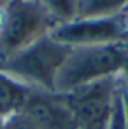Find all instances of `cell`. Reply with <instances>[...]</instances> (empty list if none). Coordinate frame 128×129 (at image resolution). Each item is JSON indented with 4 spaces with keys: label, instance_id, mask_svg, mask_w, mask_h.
<instances>
[{
    "label": "cell",
    "instance_id": "cell-12",
    "mask_svg": "<svg viewBox=\"0 0 128 129\" xmlns=\"http://www.w3.org/2000/svg\"><path fill=\"white\" fill-rule=\"evenodd\" d=\"M121 45H123V47L128 51V7H126V14H125V31H123Z\"/></svg>",
    "mask_w": 128,
    "mask_h": 129
},
{
    "label": "cell",
    "instance_id": "cell-4",
    "mask_svg": "<svg viewBox=\"0 0 128 129\" xmlns=\"http://www.w3.org/2000/svg\"><path fill=\"white\" fill-rule=\"evenodd\" d=\"M121 75L102 79L70 92H63L76 129H107L114 100L121 86Z\"/></svg>",
    "mask_w": 128,
    "mask_h": 129
},
{
    "label": "cell",
    "instance_id": "cell-3",
    "mask_svg": "<svg viewBox=\"0 0 128 129\" xmlns=\"http://www.w3.org/2000/svg\"><path fill=\"white\" fill-rule=\"evenodd\" d=\"M54 19L37 0H5V19L0 30V63L49 35Z\"/></svg>",
    "mask_w": 128,
    "mask_h": 129
},
{
    "label": "cell",
    "instance_id": "cell-2",
    "mask_svg": "<svg viewBox=\"0 0 128 129\" xmlns=\"http://www.w3.org/2000/svg\"><path fill=\"white\" fill-rule=\"evenodd\" d=\"M70 47L49 35L25 47L0 63V70L32 89L54 91L56 75L68 56Z\"/></svg>",
    "mask_w": 128,
    "mask_h": 129
},
{
    "label": "cell",
    "instance_id": "cell-16",
    "mask_svg": "<svg viewBox=\"0 0 128 129\" xmlns=\"http://www.w3.org/2000/svg\"><path fill=\"white\" fill-rule=\"evenodd\" d=\"M125 72H128V61H126V70H125Z\"/></svg>",
    "mask_w": 128,
    "mask_h": 129
},
{
    "label": "cell",
    "instance_id": "cell-14",
    "mask_svg": "<svg viewBox=\"0 0 128 129\" xmlns=\"http://www.w3.org/2000/svg\"><path fill=\"white\" fill-rule=\"evenodd\" d=\"M123 96H125V92H123ZM125 122H126V129H128V101H126V98H125Z\"/></svg>",
    "mask_w": 128,
    "mask_h": 129
},
{
    "label": "cell",
    "instance_id": "cell-13",
    "mask_svg": "<svg viewBox=\"0 0 128 129\" xmlns=\"http://www.w3.org/2000/svg\"><path fill=\"white\" fill-rule=\"evenodd\" d=\"M123 92L128 101V72H123Z\"/></svg>",
    "mask_w": 128,
    "mask_h": 129
},
{
    "label": "cell",
    "instance_id": "cell-15",
    "mask_svg": "<svg viewBox=\"0 0 128 129\" xmlns=\"http://www.w3.org/2000/svg\"><path fill=\"white\" fill-rule=\"evenodd\" d=\"M2 126H4V119H0V129H2Z\"/></svg>",
    "mask_w": 128,
    "mask_h": 129
},
{
    "label": "cell",
    "instance_id": "cell-1",
    "mask_svg": "<svg viewBox=\"0 0 128 129\" xmlns=\"http://www.w3.org/2000/svg\"><path fill=\"white\" fill-rule=\"evenodd\" d=\"M126 61L128 51L121 44L70 47V52L56 75L54 91L70 92L102 79L118 77L126 70Z\"/></svg>",
    "mask_w": 128,
    "mask_h": 129
},
{
    "label": "cell",
    "instance_id": "cell-11",
    "mask_svg": "<svg viewBox=\"0 0 128 129\" xmlns=\"http://www.w3.org/2000/svg\"><path fill=\"white\" fill-rule=\"evenodd\" d=\"M2 129H39L25 113L16 112L12 115H9L7 119H4V126Z\"/></svg>",
    "mask_w": 128,
    "mask_h": 129
},
{
    "label": "cell",
    "instance_id": "cell-9",
    "mask_svg": "<svg viewBox=\"0 0 128 129\" xmlns=\"http://www.w3.org/2000/svg\"><path fill=\"white\" fill-rule=\"evenodd\" d=\"M128 7V0H81L79 18L111 16Z\"/></svg>",
    "mask_w": 128,
    "mask_h": 129
},
{
    "label": "cell",
    "instance_id": "cell-7",
    "mask_svg": "<svg viewBox=\"0 0 128 129\" xmlns=\"http://www.w3.org/2000/svg\"><path fill=\"white\" fill-rule=\"evenodd\" d=\"M32 87L21 84L5 72L0 70V119L20 112Z\"/></svg>",
    "mask_w": 128,
    "mask_h": 129
},
{
    "label": "cell",
    "instance_id": "cell-5",
    "mask_svg": "<svg viewBox=\"0 0 128 129\" xmlns=\"http://www.w3.org/2000/svg\"><path fill=\"white\" fill-rule=\"evenodd\" d=\"M125 14L126 9L111 16L77 18L74 21L56 24L51 31V37L67 47L121 44L125 31Z\"/></svg>",
    "mask_w": 128,
    "mask_h": 129
},
{
    "label": "cell",
    "instance_id": "cell-6",
    "mask_svg": "<svg viewBox=\"0 0 128 129\" xmlns=\"http://www.w3.org/2000/svg\"><path fill=\"white\" fill-rule=\"evenodd\" d=\"M20 112L39 129H76L72 112L63 92L30 89Z\"/></svg>",
    "mask_w": 128,
    "mask_h": 129
},
{
    "label": "cell",
    "instance_id": "cell-10",
    "mask_svg": "<svg viewBox=\"0 0 128 129\" xmlns=\"http://www.w3.org/2000/svg\"><path fill=\"white\" fill-rule=\"evenodd\" d=\"M107 129H126V122H125V96H123V75H121V86H119V91H118L116 100H114V107H112V113H111Z\"/></svg>",
    "mask_w": 128,
    "mask_h": 129
},
{
    "label": "cell",
    "instance_id": "cell-8",
    "mask_svg": "<svg viewBox=\"0 0 128 129\" xmlns=\"http://www.w3.org/2000/svg\"><path fill=\"white\" fill-rule=\"evenodd\" d=\"M56 24L74 21L79 18L81 0H37Z\"/></svg>",
    "mask_w": 128,
    "mask_h": 129
}]
</instances>
